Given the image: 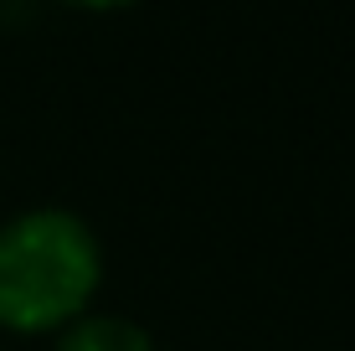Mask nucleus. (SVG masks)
<instances>
[{
    "label": "nucleus",
    "instance_id": "nucleus-1",
    "mask_svg": "<svg viewBox=\"0 0 355 351\" xmlns=\"http://www.w3.org/2000/svg\"><path fill=\"white\" fill-rule=\"evenodd\" d=\"M108 259L72 207H21L0 222V331L57 336L98 305Z\"/></svg>",
    "mask_w": 355,
    "mask_h": 351
},
{
    "label": "nucleus",
    "instance_id": "nucleus-2",
    "mask_svg": "<svg viewBox=\"0 0 355 351\" xmlns=\"http://www.w3.org/2000/svg\"><path fill=\"white\" fill-rule=\"evenodd\" d=\"M52 351H160V341L129 316L88 310L83 320H72L67 331L52 336Z\"/></svg>",
    "mask_w": 355,
    "mask_h": 351
},
{
    "label": "nucleus",
    "instance_id": "nucleus-3",
    "mask_svg": "<svg viewBox=\"0 0 355 351\" xmlns=\"http://www.w3.org/2000/svg\"><path fill=\"white\" fill-rule=\"evenodd\" d=\"M52 6L83 10V16H119V10H134L139 0H52Z\"/></svg>",
    "mask_w": 355,
    "mask_h": 351
}]
</instances>
